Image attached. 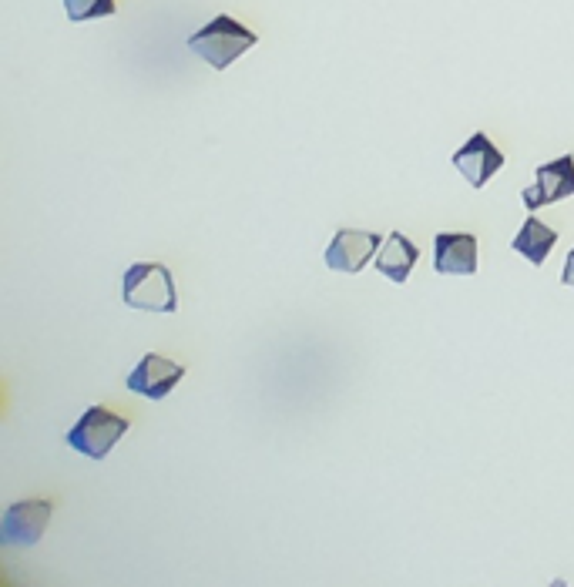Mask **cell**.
Returning a JSON list of instances; mask_svg holds the SVG:
<instances>
[{"mask_svg":"<svg viewBox=\"0 0 574 587\" xmlns=\"http://www.w3.org/2000/svg\"><path fill=\"white\" fill-rule=\"evenodd\" d=\"M259 44V34L249 31L246 24H239L229 14H219L215 21H209L202 31H195L188 37V51L199 54V58L215 71H225L232 61H239L249 47Z\"/></svg>","mask_w":574,"mask_h":587,"instance_id":"1","label":"cell"},{"mask_svg":"<svg viewBox=\"0 0 574 587\" xmlns=\"http://www.w3.org/2000/svg\"><path fill=\"white\" fill-rule=\"evenodd\" d=\"M121 296H125L128 309H141V312H175L178 309L172 269H165L162 262L131 265L125 272V282H121Z\"/></svg>","mask_w":574,"mask_h":587,"instance_id":"2","label":"cell"},{"mask_svg":"<svg viewBox=\"0 0 574 587\" xmlns=\"http://www.w3.org/2000/svg\"><path fill=\"white\" fill-rule=\"evenodd\" d=\"M125 433H128L125 416L111 413L105 406H88V410L81 413V420L68 430V447L78 450L81 457L105 460Z\"/></svg>","mask_w":574,"mask_h":587,"instance_id":"3","label":"cell"},{"mask_svg":"<svg viewBox=\"0 0 574 587\" xmlns=\"http://www.w3.org/2000/svg\"><path fill=\"white\" fill-rule=\"evenodd\" d=\"M54 504L51 500L31 497V500H17V504L7 507L4 524H0V541L4 544H17V547H31L44 537L47 520H51Z\"/></svg>","mask_w":574,"mask_h":587,"instance_id":"4","label":"cell"},{"mask_svg":"<svg viewBox=\"0 0 574 587\" xmlns=\"http://www.w3.org/2000/svg\"><path fill=\"white\" fill-rule=\"evenodd\" d=\"M568 195H574V155H561V158H554V162L538 165L534 185L524 188L521 198L531 212H541L544 205H554Z\"/></svg>","mask_w":574,"mask_h":587,"instance_id":"5","label":"cell"},{"mask_svg":"<svg viewBox=\"0 0 574 587\" xmlns=\"http://www.w3.org/2000/svg\"><path fill=\"white\" fill-rule=\"evenodd\" d=\"M185 376V366L175 363V359H165L158 353H148L141 363L128 373V390L145 396V400H165L168 393L175 390L178 383H182Z\"/></svg>","mask_w":574,"mask_h":587,"instance_id":"6","label":"cell"},{"mask_svg":"<svg viewBox=\"0 0 574 587\" xmlns=\"http://www.w3.org/2000/svg\"><path fill=\"white\" fill-rule=\"evenodd\" d=\"M450 162H454L457 172L467 178L470 188H484L504 168V155L494 148V141L487 138L484 131H477V135L467 138V145H460L454 151Z\"/></svg>","mask_w":574,"mask_h":587,"instance_id":"7","label":"cell"},{"mask_svg":"<svg viewBox=\"0 0 574 587\" xmlns=\"http://www.w3.org/2000/svg\"><path fill=\"white\" fill-rule=\"evenodd\" d=\"M383 239L376 232L363 229H340L333 235V242L326 245V265L333 272H360L366 262L380 252Z\"/></svg>","mask_w":574,"mask_h":587,"instance_id":"8","label":"cell"},{"mask_svg":"<svg viewBox=\"0 0 574 587\" xmlns=\"http://www.w3.org/2000/svg\"><path fill=\"white\" fill-rule=\"evenodd\" d=\"M434 265L440 276H474L477 239L470 232H440L434 239Z\"/></svg>","mask_w":574,"mask_h":587,"instance_id":"9","label":"cell"},{"mask_svg":"<svg viewBox=\"0 0 574 587\" xmlns=\"http://www.w3.org/2000/svg\"><path fill=\"white\" fill-rule=\"evenodd\" d=\"M417 259H420L417 245H413L403 232H393L383 239L380 252H376V272H383L390 282H407Z\"/></svg>","mask_w":574,"mask_h":587,"instance_id":"10","label":"cell"},{"mask_svg":"<svg viewBox=\"0 0 574 587\" xmlns=\"http://www.w3.org/2000/svg\"><path fill=\"white\" fill-rule=\"evenodd\" d=\"M554 242H558V232L548 229V225L538 222L531 215V219L521 225V232L514 235L511 249L517 255H524V259H528L531 265H544V259H548L551 249H554Z\"/></svg>","mask_w":574,"mask_h":587,"instance_id":"11","label":"cell"},{"mask_svg":"<svg viewBox=\"0 0 574 587\" xmlns=\"http://www.w3.org/2000/svg\"><path fill=\"white\" fill-rule=\"evenodd\" d=\"M64 11L74 24L81 21H98V17H111L118 11L115 0H64Z\"/></svg>","mask_w":574,"mask_h":587,"instance_id":"12","label":"cell"},{"mask_svg":"<svg viewBox=\"0 0 574 587\" xmlns=\"http://www.w3.org/2000/svg\"><path fill=\"white\" fill-rule=\"evenodd\" d=\"M561 282L564 286H574V249H571L568 262H564V269H561Z\"/></svg>","mask_w":574,"mask_h":587,"instance_id":"13","label":"cell"}]
</instances>
